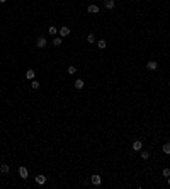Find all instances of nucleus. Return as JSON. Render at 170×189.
<instances>
[{
    "instance_id": "f257e3e1",
    "label": "nucleus",
    "mask_w": 170,
    "mask_h": 189,
    "mask_svg": "<svg viewBox=\"0 0 170 189\" xmlns=\"http://www.w3.org/2000/svg\"><path fill=\"white\" fill-rule=\"evenodd\" d=\"M90 182H92L94 186H100V182H102V177H100L99 174H94V176H90Z\"/></svg>"
},
{
    "instance_id": "f03ea898",
    "label": "nucleus",
    "mask_w": 170,
    "mask_h": 189,
    "mask_svg": "<svg viewBox=\"0 0 170 189\" xmlns=\"http://www.w3.org/2000/svg\"><path fill=\"white\" fill-rule=\"evenodd\" d=\"M46 44H48V41H46L44 38H38V41H36V46H38V48H46Z\"/></svg>"
},
{
    "instance_id": "7ed1b4c3",
    "label": "nucleus",
    "mask_w": 170,
    "mask_h": 189,
    "mask_svg": "<svg viewBox=\"0 0 170 189\" xmlns=\"http://www.w3.org/2000/svg\"><path fill=\"white\" fill-rule=\"evenodd\" d=\"M146 68H148V70H151V72H155L158 68V63L155 60H151V61H148V63H146Z\"/></svg>"
},
{
    "instance_id": "20e7f679",
    "label": "nucleus",
    "mask_w": 170,
    "mask_h": 189,
    "mask_svg": "<svg viewBox=\"0 0 170 189\" xmlns=\"http://www.w3.org/2000/svg\"><path fill=\"white\" fill-rule=\"evenodd\" d=\"M104 7H106L107 10H112L114 7H116V2H114V0H104Z\"/></svg>"
},
{
    "instance_id": "39448f33",
    "label": "nucleus",
    "mask_w": 170,
    "mask_h": 189,
    "mask_svg": "<svg viewBox=\"0 0 170 189\" xmlns=\"http://www.w3.org/2000/svg\"><path fill=\"white\" fill-rule=\"evenodd\" d=\"M68 34H70V27H66V26L60 27V36H61V38H66Z\"/></svg>"
},
{
    "instance_id": "423d86ee",
    "label": "nucleus",
    "mask_w": 170,
    "mask_h": 189,
    "mask_svg": "<svg viewBox=\"0 0 170 189\" xmlns=\"http://www.w3.org/2000/svg\"><path fill=\"white\" fill-rule=\"evenodd\" d=\"M141 148H143V143H141V141H140V140L133 141V150H135V152H140V150H141Z\"/></svg>"
},
{
    "instance_id": "0eeeda50",
    "label": "nucleus",
    "mask_w": 170,
    "mask_h": 189,
    "mask_svg": "<svg viewBox=\"0 0 170 189\" xmlns=\"http://www.w3.org/2000/svg\"><path fill=\"white\" fill-rule=\"evenodd\" d=\"M26 78H27V80H34V78H36V72L32 70V68L26 72Z\"/></svg>"
},
{
    "instance_id": "6e6552de",
    "label": "nucleus",
    "mask_w": 170,
    "mask_h": 189,
    "mask_svg": "<svg viewBox=\"0 0 170 189\" xmlns=\"http://www.w3.org/2000/svg\"><path fill=\"white\" fill-rule=\"evenodd\" d=\"M87 10H89V14H99V5H94L92 3V5H89Z\"/></svg>"
},
{
    "instance_id": "1a4fd4ad",
    "label": "nucleus",
    "mask_w": 170,
    "mask_h": 189,
    "mask_svg": "<svg viewBox=\"0 0 170 189\" xmlns=\"http://www.w3.org/2000/svg\"><path fill=\"white\" fill-rule=\"evenodd\" d=\"M36 182H38L39 186H43V184L46 182V177L43 176V174H39V176H36Z\"/></svg>"
},
{
    "instance_id": "9d476101",
    "label": "nucleus",
    "mask_w": 170,
    "mask_h": 189,
    "mask_svg": "<svg viewBox=\"0 0 170 189\" xmlns=\"http://www.w3.org/2000/svg\"><path fill=\"white\" fill-rule=\"evenodd\" d=\"M84 85H85V82L82 80V78H77V80H75V89H84Z\"/></svg>"
},
{
    "instance_id": "9b49d317",
    "label": "nucleus",
    "mask_w": 170,
    "mask_h": 189,
    "mask_svg": "<svg viewBox=\"0 0 170 189\" xmlns=\"http://www.w3.org/2000/svg\"><path fill=\"white\" fill-rule=\"evenodd\" d=\"M19 176L22 177V179H27V169L26 167H19Z\"/></svg>"
},
{
    "instance_id": "f8f14e48",
    "label": "nucleus",
    "mask_w": 170,
    "mask_h": 189,
    "mask_svg": "<svg viewBox=\"0 0 170 189\" xmlns=\"http://www.w3.org/2000/svg\"><path fill=\"white\" fill-rule=\"evenodd\" d=\"M0 172H2V174H9L10 172V167L7 165V163H2V165H0Z\"/></svg>"
},
{
    "instance_id": "ddd939ff",
    "label": "nucleus",
    "mask_w": 170,
    "mask_h": 189,
    "mask_svg": "<svg viewBox=\"0 0 170 189\" xmlns=\"http://www.w3.org/2000/svg\"><path fill=\"white\" fill-rule=\"evenodd\" d=\"M61 43H63V39H61V36H56V38L53 39V46H56V48H58V46L61 44Z\"/></svg>"
},
{
    "instance_id": "4468645a",
    "label": "nucleus",
    "mask_w": 170,
    "mask_h": 189,
    "mask_svg": "<svg viewBox=\"0 0 170 189\" xmlns=\"http://www.w3.org/2000/svg\"><path fill=\"white\" fill-rule=\"evenodd\" d=\"M162 152H163L165 155H170V143H165L163 147H162Z\"/></svg>"
},
{
    "instance_id": "2eb2a0df",
    "label": "nucleus",
    "mask_w": 170,
    "mask_h": 189,
    "mask_svg": "<svg viewBox=\"0 0 170 189\" xmlns=\"http://www.w3.org/2000/svg\"><path fill=\"white\" fill-rule=\"evenodd\" d=\"M140 153H141V158H143V160H148V158H150V153H148L146 150H140Z\"/></svg>"
},
{
    "instance_id": "dca6fc26",
    "label": "nucleus",
    "mask_w": 170,
    "mask_h": 189,
    "mask_svg": "<svg viewBox=\"0 0 170 189\" xmlns=\"http://www.w3.org/2000/svg\"><path fill=\"white\" fill-rule=\"evenodd\" d=\"M66 72H68V73H70V75H73V73H77V67H73V65H70V67H68V68H66Z\"/></svg>"
},
{
    "instance_id": "f3484780",
    "label": "nucleus",
    "mask_w": 170,
    "mask_h": 189,
    "mask_svg": "<svg viewBox=\"0 0 170 189\" xmlns=\"http://www.w3.org/2000/svg\"><path fill=\"white\" fill-rule=\"evenodd\" d=\"M48 32H49L51 36H56V34H58V29H56L55 26H51V27H48Z\"/></svg>"
},
{
    "instance_id": "a211bd4d",
    "label": "nucleus",
    "mask_w": 170,
    "mask_h": 189,
    "mask_svg": "<svg viewBox=\"0 0 170 189\" xmlns=\"http://www.w3.org/2000/svg\"><path fill=\"white\" fill-rule=\"evenodd\" d=\"M31 87H32L34 90H38V89H39V82L36 80V78H34V80H31Z\"/></svg>"
},
{
    "instance_id": "6ab92c4d",
    "label": "nucleus",
    "mask_w": 170,
    "mask_h": 189,
    "mask_svg": "<svg viewBox=\"0 0 170 189\" xmlns=\"http://www.w3.org/2000/svg\"><path fill=\"white\" fill-rule=\"evenodd\" d=\"M87 43H95V36L89 34V36H87Z\"/></svg>"
},
{
    "instance_id": "aec40b11",
    "label": "nucleus",
    "mask_w": 170,
    "mask_h": 189,
    "mask_svg": "<svg viewBox=\"0 0 170 189\" xmlns=\"http://www.w3.org/2000/svg\"><path fill=\"white\" fill-rule=\"evenodd\" d=\"M106 46H107V43L104 41V39H100V41H99V48L100 49H106Z\"/></svg>"
},
{
    "instance_id": "412c9836",
    "label": "nucleus",
    "mask_w": 170,
    "mask_h": 189,
    "mask_svg": "<svg viewBox=\"0 0 170 189\" xmlns=\"http://www.w3.org/2000/svg\"><path fill=\"white\" fill-rule=\"evenodd\" d=\"M162 174H163V177H168L170 176V169H168V167H165V169L162 170Z\"/></svg>"
},
{
    "instance_id": "4be33fe9",
    "label": "nucleus",
    "mask_w": 170,
    "mask_h": 189,
    "mask_svg": "<svg viewBox=\"0 0 170 189\" xmlns=\"http://www.w3.org/2000/svg\"><path fill=\"white\" fill-rule=\"evenodd\" d=\"M7 2V0H0V3H5Z\"/></svg>"
},
{
    "instance_id": "5701e85b",
    "label": "nucleus",
    "mask_w": 170,
    "mask_h": 189,
    "mask_svg": "<svg viewBox=\"0 0 170 189\" xmlns=\"http://www.w3.org/2000/svg\"><path fill=\"white\" fill-rule=\"evenodd\" d=\"M168 184H170V176H168Z\"/></svg>"
},
{
    "instance_id": "b1692460",
    "label": "nucleus",
    "mask_w": 170,
    "mask_h": 189,
    "mask_svg": "<svg viewBox=\"0 0 170 189\" xmlns=\"http://www.w3.org/2000/svg\"><path fill=\"white\" fill-rule=\"evenodd\" d=\"M168 85H170V82H168Z\"/></svg>"
}]
</instances>
